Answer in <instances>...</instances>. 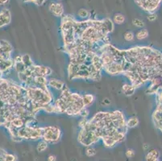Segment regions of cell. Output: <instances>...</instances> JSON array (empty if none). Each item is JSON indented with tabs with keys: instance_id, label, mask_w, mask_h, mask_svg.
I'll use <instances>...</instances> for the list:
<instances>
[{
	"instance_id": "obj_1",
	"label": "cell",
	"mask_w": 162,
	"mask_h": 161,
	"mask_svg": "<svg viewBox=\"0 0 162 161\" xmlns=\"http://www.w3.org/2000/svg\"><path fill=\"white\" fill-rule=\"evenodd\" d=\"M43 127H36L32 125H26L20 128L17 131V136L22 140H32L36 141L42 139Z\"/></svg>"
},
{
	"instance_id": "obj_2",
	"label": "cell",
	"mask_w": 162,
	"mask_h": 161,
	"mask_svg": "<svg viewBox=\"0 0 162 161\" xmlns=\"http://www.w3.org/2000/svg\"><path fill=\"white\" fill-rule=\"evenodd\" d=\"M99 140H100V138L97 135V134L89 128H81L80 131L77 135V141L84 147L93 146Z\"/></svg>"
},
{
	"instance_id": "obj_3",
	"label": "cell",
	"mask_w": 162,
	"mask_h": 161,
	"mask_svg": "<svg viewBox=\"0 0 162 161\" xmlns=\"http://www.w3.org/2000/svg\"><path fill=\"white\" fill-rule=\"evenodd\" d=\"M62 133L61 129L56 126H46L43 127L42 139L48 144H57L61 139Z\"/></svg>"
},
{
	"instance_id": "obj_4",
	"label": "cell",
	"mask_w": 162,
	"mask_h": 161,
	"mask_svg": "<svg viewBox=\"0 0 162 161\" xmlns=\"http://www.w3.org/2000/svg\"><path fill=\"white\" fill-rule=\"evenodd\" d=\"M136 3L148 13H154L159 8L162 0H135Z\"/></svg>"
},
{
	"instance_id": "obj_5",
	"label": "cell",
	"mask_w": 162,
	"mask_h": 161,
	"mask_svg": "<svg viewBox=\"0 0 162 161\" xmlns=\"http://www.w3.org/2000/svg\"><path fill=\"white\" fill-rule=\"evenodd\" d=\"M160 92L162 94V90ZM153 121L155 127L162 132V103L157 105V108L153 114Z\"/></svg>"
},
{
	"instance_id": "obj_6",
	"label": "cell",
	"mask_w": 162,
	"mask_h": 161,
	"mask_svg": "<svg viewBox=\"0 0 162 161\" xmlns=\"http://www.w3.org/2000/svg\"><path fill=\"white\" fill-rule=\"evenodd\" d=\"M11 22V13L10 10L3 9L0 11V28L10 24Z\"/></svg>"
},
{
	"instance_id": "obj_7",
	"label": "cell",
	"mask_w": 162,
	"mask_h": 161,
	"mask_svg": "<svg viewBox=\"0 0 162 161\" xmlns=\"http://www.w3.org/2000/svg\"><path fill=\"white\" fill-rule=\"evenodd\" d=\"M52 69L48 67L43 66V65H35L33 66V75L35 76L48 77L52 73Z\"/></svg>"
},
{
	"instance_id": "obj_8",
	"label": "cell",
	"mask_w": 162,
	"mask_h": 161,
	"mask_svg": "<svg viewBox=\"0 0 162 161\" xmlns=\"http://www.w3.org/2000/svg\"><path fill=\"white\" fill-rule=\"evenodd\" d=\"M48 8L53 15L57 17H62L64 15V7L60 3H50Z\"/></svg>"
},
{
	"instance_id": "obj_9",
	"label": "cell",
	"mask_w": 162,
	"mask_h": 161,
	"mask_svg": "<svg viewBox=\"0 0 162 161\" xmlns=\"http://www.w3.org/2000/svg\"><path fill=\"white\" fill-rule=\"evenodd\" d=\"M48 86H49L50 88H53L54 90L61 91L65 88V84L64 81L61 80H57L56 78H50L48 81Z\"/></svg>"
},
{
	"instance_id": "obj_10",
	"label": "cell",
	"mask_w": 162,
	"mask_h": 161,
	"mask_svg": "<svg viewBox=\"0 0 162 161\" xmlns=\"http://www.w3.org/2000/svg\"><path fill=\"white\" fill-rule=\"evenodd\" d=\"M136 88L132 84H129V83H125L122 86V90L124 92V94L126 96H132L135 94Z\"/></svg>"
},
{
	"instance_id": "obj_11",
	"label": "cell",
	"mask_w": 162,
	"mask_h": 161,
	"mask_svg": "<svg viewBox=\"0 0 162 161\" xmlns=\"http://www.w3.org/2000/svg\"><path fill=\"white\" fill-rule=\"evenodd\" d=\"M160 157V153L156 149H152L147 153L145 156V160L146 161H157L159 160Z\"/></svg>"
},
{
	"instance_id": "obj_12",
	"label": "cell",
	"mask_w": 162,
	"mask_h": 161,
	"mask_svg": "<svg viewBox=\"0 0 162 161\" xmlns=\"http://www.w3.org/2000/svg\"><path fill=\"white\" fill-rule=\"evenodd\" d=\"M82 99H83V103L85 107L87 108L93 104V102L95 100V97L91 94H82Z\"/></svg>"
},
{
	"instance_id": "obj_13",
	"label": "cell",
	"mask_w": 162,
	"mask_h": 161,
	"mask_svg": "<svg viewBox=\"0 0 162 161\" xmlns=\"http://www.w3.org/2000/svg\"><path fill=\"white\" fill-rule=\"evenodd\" d=\"M139 119L137 117H135V116H132V117H130L128 119H127V127L129 128H134L136 127H137L139 125Z\"/></svg>"
},
{
	"instance_id": "obj_14",
	"label": "cell",
	"mask_w": 162,
	"mask_h": 161,
	"mask_svg": "<svg viewBox=\"0 0 162 161\" xmlns=\"http://www.w3.org/2000/svg\"><path fill=\"white\" fill-rule=\"evenodd\" d=\"M48 147V143L46 141H44V139H41L40 141H39L36 146V150L39 153L44 152V151H46Z\"/></svg>"
},
{
	"instance_id": "obj_15",
	"label": "cell",
	"mask_w": 162,
	"mask_h": 161,
	"mask_svg": "<svg viewBox=\"0 0 162 161\" xmlns=\"http://www.w3.org/2000/svg\"><path fill=\"white\" fill-rule=\"evenodd\" d=\"M148 35H149V32H148V31L147 29H141V30H140L138 32L136 33V37L139 40H143L148 37Z\"/></svg>"
},
{
	"instance_id": "obj_16",
	"label": "cell",
	"mask_w": 162,
	"mask_h": 161,
	"mask_svg": "<svg viewBox=\"0 0 162 161\" xmlns=\"http://www.w3.org/2000/svg\"><path fill=\"white\" fill-rule=\"evenodd\" d=\"M125 21V17H124V15L118 13V14H115L114 15V19H113V22L114 24H123Z\"/></svg>"
},
{
	"instance_id": "obj_17",
	"label": "cell",
	"mask_w": 162,
	"mask_h": 161,
	"mask_svg": "<svg viewBox=\"0 0 162 161\" xmlns=\"http://www.w3.org/2000/svg\"><path fill=\"white\" fill-rule=\"evenodd\" d=\"M22 61H23L24 65L27 67V68L32 66L34 65L33 61H32V58H31V57L29 55H24V56H22Z\"/></svg>"
},
{
	"instance_id": "obj_18",
	"label": "cell",
	"mask_w": 162,
	"mask_h": 161,
	"mask_svg": "<svg viewBox=\"0 0 162 161\" xmlns=\"http://www.w3.org/2000/svg\"><path fill=\"white\" fill-rule=\"evenodd\" d=\"M85 153H86V156L88 157H93L95 156L97 154V150L94 147L92 146H90V147H86V151H85Z\"/></svg>"
},
{
	"instance_id": "obj_19",
	"label": "cell",
	"mask_w": 162,
	"mask_h": 161,
	"mask_svg": "<svg viewBox=\"0 0 162 161\" xmlns=\"http://www.w3.org/2000/svg\"><path fill=\"white\" fill-rule=\"evenodd\" d=\"M77 15H78L81 19H86L90 17V12H89V11H88L86 9H83V8H81V9H80L79 11H78V12H77Z\"/></svg>"
},
{
	"instance_id": "obj_20",
	"label": "cell",
	"mask_w": 162,
	"mask_h": 161,
	"mask_svg": "<svg viewBox=\"0 0 162 161\" xmlns=\"http://www.w3.org/2000/svg\"><path fill=\"white\" fill-rule=\"evenodd\" d=\"M124 40L128 42H131V41H133L134 38H135V35L132 32H126L124 33Z\"/></svg>"
},
{
	"instance_id": "obj_21",
	"label": "cell",
	"mask_w": 162,
	"mask_h": 161,
	"mask_svg": "<svg viewBox=\"0 0 162 161\" xmlns=\"http://www.w3.org/2000/svg\"><path fill=\"white\" fill-rule=\"evenodd\" d=\"M132 24H133L135 27L139 28H143V26H144V23H143V20L140 19H138V18H135V19H133V20H132Z\"/></svg>"
},
{
	"instance_id": "obj_22",
	"label": "cell",
	"mask_w": 162,
	"mask_h": 161,
	"mask_svg": "<svg viewBox=\"0 0 162 161\" xmlns=\"http://www.w3.org/2000/svg\"><path fill=\"white\" fill-rule=\"evenodd\" d=\"M89 114H90V111L86 107V108H83V109L81 110L80 114H79V116L81 117V119H87V117L89 116Z\"/></svg>"
},
{
	"instance_id": "obj_23",
	"label": "cell",
	"mask_w": 162,
	"mask_h": 161,
	"mask_svg": "<svg viewBox=\"0 0 162 161\" xmlns=\"http://www.w3.org/2000/svg\"><path fill=\"white\" fill-rule=\"evenodd\" d=\"M157 19V15L156 13H148V16H147V19L150 22H154L155 20Z\"/></svg>"
},
{
	"instance_id": "obj_24",
	"label": "cell",
	"mask_w": 162,
	"mask_h": 161,
	"mask_svg": "<svg viewBox=\"0 0 162 161\" xmlns=\"http://www.w3.org/2000/svg\"><path fill=\"white\" fill-rule=\"evenodd\" d=\"M135 154H136V152L132 148H128L125 152V156L128 158H132V157L135 156Z\"/></svg>"
},
{
	"instance_id": "obj_25",
	"label": "cell",
	"mask_w": 162,
	"mask_h": 161,
	"mask_svg": "<svg viewBox=\"0 0 162 161\" xmlns=\"http://www.w3.org/2000/svg\"><path fill=\"white\" fill-rule=\"evenodd\" d=\"M7 153V151H5L4 149L0 147V161H7V160H6Z\"/></svg>"
},
{
	"instance_id": "obj_26",
	"label": "cell",
	"mask_w": 162,
	"mask_h": 161,
	"mask_svg": "<svg viewBox=\"0 0 162 161\" xmlns=\"http://www.w3.org/2000/svg\"><path fill=\"white\" fill-rule=\"evenodd\" d=\"M87 123H88V119H81V120L78 122V126H79V127L80 128L84 127L86 124H87Z\"/></svg>"
},
{
	"instance_id": "obj_27",
	"label": "cell",
	"mask_w": 162,
	"mask_h": 161,
	"mask_svg": "<svg viewBox=\"0 0 162 161\" xmlns=\"http://www.w3.org/2000/svg\"><path fill=\"white\" fill-rule=\"evenodd\" d=\"M48 161H57V156L55 155H49L48 156Z\"/></svg>"
},
{
	"instance_id": "obj_28",
	"label": "cell",
	"mask_w": 162,
	"mask_h": 161,
	"mask_svg": "<svg viewBox=\"0 0 162 161\" xmlns=\"http://www.w3.org/2000/svg\"><path fill=\"white\" fill-rule=\"evenodd\" d=\"M157 161H161V160H157Z\"/></svg>"
}]
</instances>
